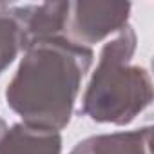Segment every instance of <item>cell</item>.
<instances>
[{"label":"cell","mask_w":154,"mask_h":154,"mask_svg":"<svg viewBox=\"0 0 154 154\" xmlns=\"http://www.w3.org/2000/svg\"><path fill=\"white\" fill-rule=\"evenodd\" d=\"M94 53L65 36L31 42L6 87L8 107L24 123L62 131L69 125Z\"/></svg>","instance_id":"cell-1"},{"label":"cell","mask_w":154,"mask_h":154,"mask_svg":"<svg viewBox=\"0 0 154 154\" xmlns=\"http://www.w3.org/2000/svg\"><path fill=\"white\" fill-rule=\"evenodd\" d=\"M138 35L125 26L103 44L96 69L82 96L78 112L96 123L125 127L132 123L152 102L150 72L132 63Z\"/></svg>","instance_id":"cell-2"},{"label":"cell","mask_w":154,"mask_h":154,"mask_svg":"<svg viewBox=\"0 0 154 154\" xmlns=\"http://www.w3.org/2000/svg\"><path fill=\"white\" fill-rule=\"evenodd\" d=\"M132 4L109 0L69 2L63 36L74 44L91 47L129 26Z\"/></svg>","instance_id":"cell-3"},{"label":"cell","mask_w":154,"mask_h":154,"mask_svg":"<svg viewBox=\"0 0 154 154\" xmlns=\"http://www.w3.org/2000/svg\"><path fill=\"white\" fill-rule=\"evenodd\" d=\"M13 6L26 47L35 40L63 36L69 2H40Z\"/></svg>","instance_id":"cell-4"},{"label":"cell","mask_w":154,"mask_h":154,"mask_svg":"<svg viewBox=\"0 0 154 154\" xmlns=\"http://www.w3.org/2000/svg\"><path fill=\"white\" fill-rule=\"evenodd\" d=\"M152 127L96 134L82 140L69 154H152Z\"/></svg>","instance_id":"cell-5"},{"label":"cell","mask_w":154,"mask_h":154,"mask_svg":"<svg viewBox=\"0 0 154 154\" xmlns=\"http://www.w3.org/2000/svg\"><path fill=\"white\" fill-rule=\"evenodd\" d=\"M62 134L18 122L0 138V154H62Z\"/></svg>","instance_id":"cell-6"},{"label":"cell","mask_w":154,"mask_h":154,"mask_svg":"<svg viewBox=\"0 0 154 154\" xmlns=\"http://www.w3.org/2000/svg\"><path fill=\"white\" fill-rule=\"evenodd\" d=\"M26 49L20 26L15 17V6L0 2V74Z\"/></svg>","instance_id":"cell-7"},{"label":"cell","mask_w":154,"mask_h":154,"mask_svg":"<svg viewBox=\"0 0 154 154\" xmlns=\"http://www.w3.org/2000/svg\"><path fill=\"white\" fill-rule=\"evenodd\" d=\"M8 131V123H6V120L4 118H0V138L4 136V132Z\"/></svg>","instance_id":"cell-8"}]
</instances>
